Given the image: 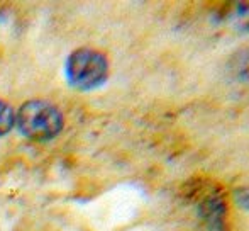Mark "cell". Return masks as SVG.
<instances>
[{
    "label": "cell",
    "mask_w": 249,
    "mask_h": 231,
    "mask_svg": "<svg viewBox=\"0 0 249 231\" xmlns=\"http://www.w3.org/2000/svg\"><path fill=\"white\" fill-rule=\"evenodd\" d=\"M65 117L61 111L46 100H27L16 113L20 135L37 143L51 141L61 133Z\"/></svg>",
    "instance_id": "cell-1"
},
{
    "label": "cell",
    "mask_w": 249,
    "mask_h": 231,
    "mask_svg": "<svg viewBox=\"0 0 249 231\" xmlns=\"http://www.w3.org/2000/svg\"><path fill=\"white\" fill-rule=\"evenodd\" d=\"M66 78L73 89L93 90L105 83L108 77V61L105 55L90 48H80L66 59Z\"/></svg>",
    "instance_id": "cell-2"
},
{
    "label": "cell",
    "mask_w": 249,
    "mask_h": 231,
    "mask_svg": "<svg viewBox=\"0 0 249 231\" xmlns=\"http://www.w3.org/2000/svg\"><path fill=\"white\" fill-rule=\"evenodd\" d=\"M198 212L205 223L212 230H222L224 218H226V201L219 189H210L200 195V201L197 202Z\"/></svg>",
    "instance_id": "cell-3"
},
{
    "label": "cell",
    "mask_w": 249,
    "mask_h": 231,
    "mask_svg": "<svg viewBox=\"0 0 249 231\" xmlns=\"http://www.w3.org/2000/svg\"><path fill=\"white\" fill-rule=\"evenodd\" d=\"M16 126V111L0 99V138L5 136Z\"/></svg>",
    "instance_id": "cell-4"
},
{
    "label": "cell",
    "mask_w": 249,
    "mask_h": 231,
    "mask_svg": "<svg viewBox=\"0 0 249 231\" xmlns=\"http://www.w3.org/2000/svg\"><path fill=\"white\" fill-rule=\"evenodd\" d=\"M236 19L239 20L241 26L249 27V3H239V5H237Z\"/></svg>",
    "instance_id": "cell-5"
},
{
    "label": "cell",
    "mask_w": 249,
    "mask_h": 231,
    "mask_svg": "<svg viewBox=\"0 0 249 231\" xmlns=\"http://www.w3.org/2000/svg\"><path fill=\"white\" fill-rule=\"evenodd\" d=\"M237 204L243 206L244 209H249V191L248 189H243V191H237Z\"/></svg>",
    "instance_id": "cell-6"
}]
</instances>
